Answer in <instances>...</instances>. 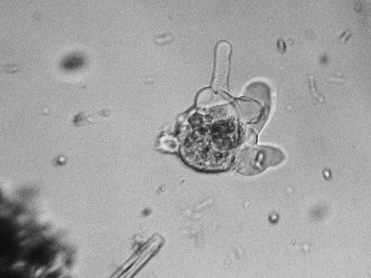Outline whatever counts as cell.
Segmentation results:
<instances>
[{"label":"cell","instance_id":"cell-1","mask_svg":"<svg viewBox=\"0 0 371 278\" xmlns=\"http://www.w3.org/2000/svg\"><path fill=\"white\" fill-rule=\"evenodd\" d=\"M181 152L191 166L204 170L225 167L238 138L236 119L223 107L194 113L179 132Z\"/></svg>","mask_w":371,"mask_h":278}]
</instances>
